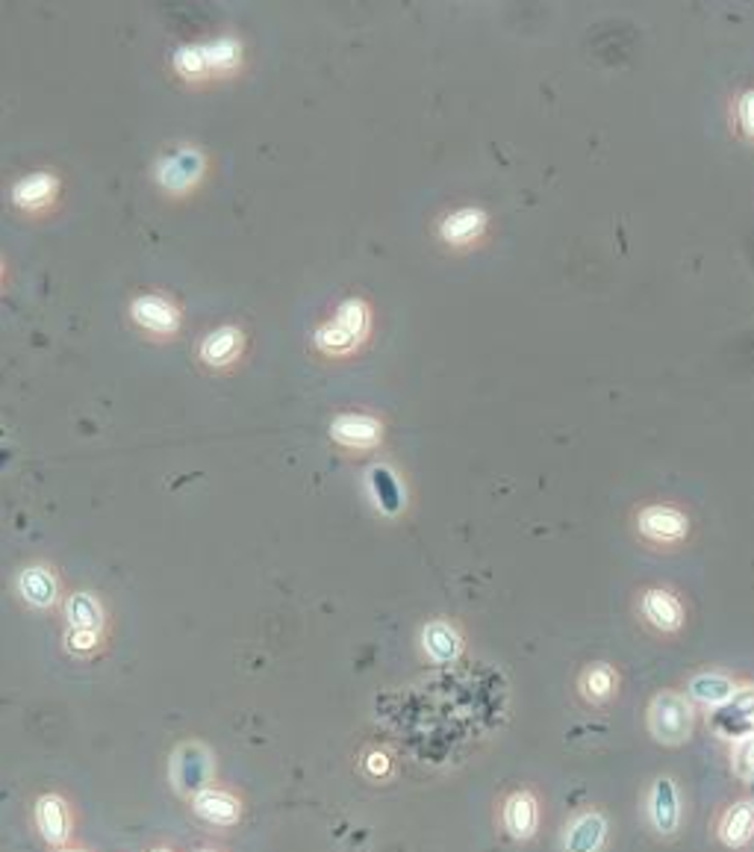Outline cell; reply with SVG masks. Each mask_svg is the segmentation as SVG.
Wrapping results in <instances>:
<instances>
[{"label": "cell", "mask_w": 754, "mask_h": 852, "mask_svg": "<svg viewBox=\"0 0 754 852\" xmlns=\"http://www.w3.org/2000/svg\"><path fill=\"white\" fill-rule=\"evenodd\" d=\"M699 708L681 690H660L645 708V729L660 747H684L693 741Z\"/></svg>", "instance_id": "obj_1"}, {"label": "cell", "mask_w": 754, "mask_h": 852, "mask_svg": "<svg viewBox=\"0 0 754 852\" xmlns=\"http://www.w3.org/2000/svg\"><path fill=\"white\" fill-rule=\"evenodd\" d=\"M643 814L645 826L652 829V835L660 838V841H675L681 835L686 820V805L684 791L677 784V775L658 773L652 782L645 784Z\"/></svg>", "instance_id": "obj_2"}, {"label": "cell", "mask_w": 754, "mask_h": 852, "mask_svg": "<svg viewBox=\"0 0 754 852\" xmlns=\"http://www.w3.org/2000/svg\"><path fill=\"white\" fill-rule=\"evenodd\" d=\"M498 826L513 844H531L540 835L542 802L533 788H513L498 805Z\"/></svg>", "instance_id": "obj_3"}, {"label": "cell", "mask_w": 754, "mask_h": 852, "mask_svg": "<svg viewBox=\"0 0 754 852\" xmlns=\"http://www.w3.org/2000/svg\"><path fill=\"white\" fill-rule=\"evenodd\" d=\"M610 814L601 805H583L563 823L560 852H608L610 846Z\"/></svg>", "instance_id": "obj_4"}, {"label": "cell", "mask_w": 754, "mask_h": 852, "mask_svg": "<svg viewBox=\"0 0 754 852\" xmlns=\"http://www.w3.org/2000/svg\"><path fill=\"white\" fill-rule=\"evenodd\" d=\"M740 688H743V684H740L737 679H731L728 672L702 670L695 672V676H690L684 697L699 708V714H702V708L707 714H713V711H720L725 702H731V699L737 697Z\"/></svg>", "instance_id": "obj_5"}, {"label": "cell", "mask_w": 754, "mask_h": 852, "mask_svg": "<svg viewBox=\"0 0 754 852\" xmlns=\"http://www.w3.org/2000/svg\"><path fill=\"white\" fill-rule=\"evenodd\" d=\"M716 841L725 850H746L754 841V800L743 797L725 805V811L716 820Z\"/></svg>", "instance_id": "obj_6"}, {"label": "cell", "mask_w": 754, "mask_h": 852, "mask_svg": "<svg viewBox=\"0 0 754 852\" xmlns=\"http://www.w3.org/2000/svg\"><path fill=\"white\" fill-rule=\"evenodd\" d=\"M622 679H619L617 667H610L608 661H592L578 672V697L590 708H604L617 699Z\"/></svg>", "instance_id": "obj_7"}, {"label": "cell", "mask_w": 754, "mask_h": 852, "mask_svg": "<svg viewBox=\"0 0 754 852\" xmlns=\"http://www.w3.org/2000/svg\"><path fill=\"white\" fill-rule=\"evenodd\" d=\"M192 811L204 823H213V826H233L240 823L242 818V802L236 793L222 791V788H201V791L192 797Z\"/></svg>", "instance_id": "obj_8"}, {"label": "cell", "mask_w": 754, "mask_h": 852, "mask_svg": "<svg viewBox=\"0 0 754 852\" xmlns=\"http://www.w3.org/2000/svg\"><path fill=\"white\" fill-rule=\"evenodd\" d=\"M35 823H39V832L51 846H65L71 838V814L69 802L62 800L60 793H44L35 802Z\"/></svg>", "instance_id": "obj_9"}, {"label": "cell", "mask_w": 754, "mask_h": 852, "mask_svg": "<svg viewBox=\"0 0 754 852\" xmlns=\"http://www.w3.org/2000/svg\"><path fill=\"white\" fill-rule=\"evenodd\" d=\"M640 611L649 622H652L658 631H677L681 629V622H684V608L677 602L675 596L669 594V590H645L643 602H640Z\"/></svg>", "instance_id": "obj_10"}, {"label": "cell", "mask_w": 754, "mask_h": 852, "mask_svg": "<svg viewBox=\"0 0 754 852\" xmlns=\"http://www.w3.org/2000/svg\"><path fill=\"white\" fill-rule=\"evenodd\" d=\"M421 643H425V652H428L430 661L437 663H455L463 652V640L457 635V629H451L448 622H430L425 635H421Z\"/></svg>", "instance_id": "obj_11"}, {"label": "cell", "mask_w": 754, "mask_h": 852, "mask_svg": "<svg viewBox=\"0 0 754 852\" xmlns=\"http://www.w3.org/2000/svg\"><path fill=\"white\" fill-rule=\"evenodd\" d=\"M643 531L654 540H675L681 534V519L675 514H666V510H652V514H645Z\"/></svg>", "instance_id": "obj_12"}, {"label": "cell", "mask_w": 754, "mask_h": 852, "mask_svg": "<svg viewBox=\"0 0 754 852\" xmlns=\"http://www.w3.org/2000/svg\"><path fill=\"white\" fill-rule=\"evenodd\" d=\"M389 767H393V758L384 749H371L369 755H366V773L369 775L389 773Z\"/></svg>", "instance_id": "obj_13"}, {"label": "cell", "mask_w": 754, "mask_h": 852, "mask_svg": "<svg viewBox=\"0 0 754 852\" xmlns=\"http://www.w3.org/2000/svg\"><path fill=\"white\" fill-rule=\"evenodd\" d=\"M57 852H86V850H69V846H60Z\"/></svg>", "instance_id": "obj_14"}, {"label": "cell", "mask_w": 754, "mask_h": 852, "mask_svg": "<svg viewBox=\"0 0 754 852\" xmlns=\"http://www.w3.org/2000/svg\"><path fill=\"white\" fill-rule=\"evenodd\" d=\"M151 852H174V850H169V846H156V850H151Z\"/></svg>", "instance_id": "obj_15"}, {"label": "cell", "mask_w": 754, "mask_h": 852, "mask_svg": "<svg viewBox=\"0 0 754 852\" xmlns=\"http://www.w3.org/2000/svg\"><path fill=\"white\" fill-rule=\"evenodd\" d=\"M195 852H218V850H195Z\"/></svg>", "instance_id": "obj_16"}]
</instances>
